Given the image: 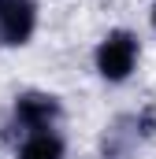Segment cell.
<instances>
[{"label": "cell", "mask_w": 156, "mask_h": 159, "mask_svg": "<svg viewBox=\"0 0 156 159\" xmlns=\"http://www.w3.org/2000/svg\"><path fill=\"white\" fill-rule=\"evenodd\" d=\"M134 59H138V37L126 34V30L108 34L100 41V48H97V70L108 81H123L134 70Z\"/></svg>", "instance_id": "obj_1"}, {"label": "cell", "mask_w": 156, "mask_h": 159, "mask_svg": "<svg viewBox=\"0 0 156 159\" xmlns=\"http://www.w3.org/2000/svg\"><path fill=\"white\" fill-rule=\"evenodd\" d=\"M34 0H0V44H26L34 34Z\"/></svg>", "instance_id": "obj_2"}, {"label": "cell", "mask_w": 156, "mask_h": 159, "mask_svg": "<svg viewBox=\"0 0 156 159\" xmlns=\"http://www.w3.org/2000/svg\"><path fill=\"white\" fill-rule=\"evenodd\" d=\"M56 115H60V104H56V96H45V93H26L15 104V119L26 129H45Z\"/></svg>", "instance_id": "obj_3"}, {"label": "cell", "mask_w": 156, "mask_h": 159, "mask_svg": "<svg viewBox=\"0 0 156 159\" xmlns=\"http://www.w3.org/2000/svg\"><path fill=\"white\" fill-rule=\"evenodd\" d=\"M60 156H63V144L52 133H34L19 152V159H60Z\"/></svg>", "instance_id": "obj_4"}, {"label": "cell", "mask_w": 156, "mask_h": 159, "mask_svg": "<svg viewBox=\"0 0 156 159\" xmlns=\"http://www.w3.org/2000/svg\"><path fill=\"white\" fill-rule=\"evenodd\" d=\"M138 129H141L145 137H153V133H156V107H145V111L138 115Z\"/></svg>", "instance_id": "obj_5"}, {"label": "cell", "mask_w": 156, "mask_h": 159, "mask_svg": "<svg viewBox=\"0 0 156 159\" xmlns=\"http://www.w3.org/2000/svg\"><path fill=\"white\" fill-rule=\"evenodd\" d=\"M153 22H156V4H153Z\"/></svg>", "instance_id": "obj_6"}]
</instances>
